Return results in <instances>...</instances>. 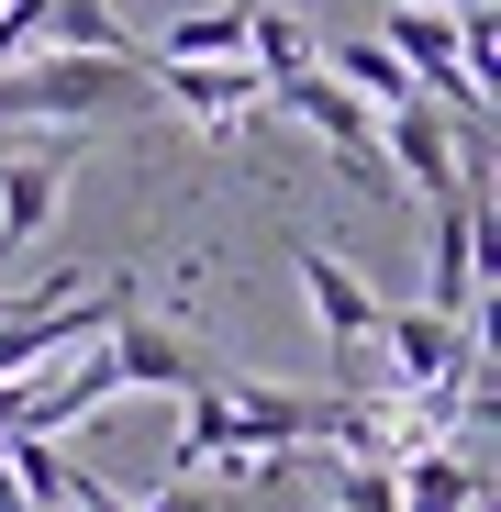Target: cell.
Returning <instances> with one entry per match:
<instances>
[{
  "label": "cell",
  "mask_w": 501,
  "mask_h": 512,
  "mask_svg": "<svg viewBox=\"0 0 501 512\" xmlns=\"http://www.w3.org/2000/svg\"><path fill=\"white\" fill-rule=\"evenodd\" d=\"M223 423H234V446H279L301 457L323 435V390H279V379H223Z\"/></svg>",
  "instance_id": "8"
},
{
  "label": "cell",
  "mask_w": 501,
  "mask_h": 512,
  "mask_svg": "<svg viewBox=\"0 0 501 512\" xmlns=\"http://www.w3.org/2000/svg\"><path fill=\"white\" fill-rule=\"evenodd\" d=\"M323 67H334V78H346V90H357V101H379V112H390V101H412V67H401V56H390L379 34H357V45H334Z\"/></svg>",
  "instance_id": "13"
},
{
  "label": "cell",
  "mask_w": 501,
  "mask_h": 512,
  "mask_svg": "<svg viewBox=\"0 0 501 512\" xmlns=\"http://www.w3.org/2000/svg\"><path fill=\"white\" fill-rule=\"evenodd\" d=\"M479 290H490V201L479 190H446L435 201V234H424V312L479 323Z\"/></svg>",
  "instance_id": "3"
},
{
  "label": "cell",
  "mask_w": 501,
  "mask_h": 512,
  "mask_svg": "<svg viewBox=\"0 0 501 512\" xmlns=\"http://www.w3.org/2000/svg\"><path fill=\"white\" fill-rule=\"evenodd\" d=\"M112 112H156V67H145V56L34 45V56H12V67H0V123L78 134V123H112Z\"/></svg>",
  "instance_id": "1"
},
{
  "label": "cell",
  "mask_w": 501,
  "mask_h": 512,
  "mask_svg": "<svg viewBox=\"0 0 501 512\" xmlns=\"http://www.w3.org/2000/svg\"><path fill=\"white\" fill-rule=\"evenodd\" d=\"M45 45H90V56H145V34L112 0H45Z\"/></svg>",
  "instance_id": "11"
},
{
  "label": "cell",
  "mask_w": 501,
  "mask_h": 512,
  "mask_svg": "<svg viewBox=\"0 0 501 512\" xmlns=\"http://www.w3.org/2000/svg\"><path fill=\"white\" fill-rule=\"evenodd\" d=\"M479 446L490 435H412L390 457V501L401 512H479V490H490V457Z\"/></svg>",
  "instance_id": "4"
},
{
  "label": "cell",
  "mask_w": 501,
  "mask_h": 512,
  "mask_svg": "<svg viewBox=\"0 0 501 512\" xmlns=\"http://www.w3.org/2000/svg\"><path fill=\"white\" fill-rule=\"evenodd\" d=\"M45 290H56V279H45ZM23 301H34V290H0V312H23Z\"/></svg>",
  "instance_id": "17"
},
{
  "label": "cell",
  "mask_w": 501,
  "mask_h": 512,
  "mask_svg": "<svg viewBox=\"0 0 501 512\" xmlns=\"http://www.w3.org/2000/svg\"><path fill=\"white\" fill-rule=\"evenodd\" d=\"M223 357H201L190 334H167V323H145V312H112V379L123 390H190V379H212Z\"/></svg>",
  "instance_id": "9"
},
{
  "label": "cell",
  "mask_w": 501,
  "mask_h": 512,
  "mask_svg": "<svg viewBox=\"0 0 501 512\" xmlns=\"http://www.w3.org/2000/svg\"><path fill=\"white\" fill-rule=\"evenodd\" d=\"M334 512H401V501H390V457H357V468H346V501H334Z\"/></svg>",
  "instance_id": "15"
},
{
  "label": "cell",
  "mask_w": 501,
  "mask_h": 512,
  "mask_svg": "<svg viewBox=\"0 0 501 512\" xmlns=\"http://www.w3.org/2000/svg\"><path fill=\"white\" fill-rule=\"evenodd\" d=\"M268 101H279L290 123H312L334 156H346V179H357V190H390V167H379V112H368V101H357L323 56H312V67H290V78H268Z\"/></svg>",
  "instance_id": "2"
},
{
  "label": "cell",
  "mask_w": 501,
  "mask_h": 512,
  "mask_svg": "<svg viewBox=\"0 0 501 512\" xmlns=\"http://www.w3.org/2000/svg\"><path fill=\"white\" fill-rule=\"evenodd\" d=\"M56 212H67V156H56V145H34V156L0 167V268H23V245H34Z\"/></svg>",
  "instance_id": "10"
},
{
  "label": "cell",
  "mask_w": 501,
  "mask_h": 512,
  "mask_svg": "<svg viewBox=\"0 0 501 512\" xmlns=\"http://www.w3.org/2000/svg\"><path fill=\"white\" fill-rule=\"evenodd\" d=\"M290 268H301V290H312V312H323V334H334V357H368L390 301H379V290H368L334 245H312V234H290Z\"/></svg>",
  "instance_id": "6"
},
{
  "label": "cell",
  "mask_w": 501,
  "mask_h": 512,
  "mask_svg": "<svg viewBox=\"0 0 501 512\" xmlns=\"http://www.w3.org/2000/svg\"><path fill=\"white\" fill-rule=\"evenodd\" d=\"M468 346H479V323H457V312H379V346L368 357H390V379L401 390H435V379H457L468 368Z\"/></svg>",
  "instance_id": "7"
},
{
  "label": "cell",
  "mask_w": 501,
  "mask_h": 512,
  "mask_svg": "<svg viewBox=\"0 0 501 512\" xmlns=\"http://www.w3.org/2000/svg\"><path fill=\"white\" fill-rule=\"evenodd\" d=\"M156 56H245V0H234V12H179V23L145 45V67Z\"/></svg>",
  "instance_id": "14"
},
{
  "label": "cell",
  "mask_w": 501,
  "mask_h": 512,
  "mask_svg": "<svg viewBox=\"0 0 501 512\" xmlns=\"http://www.w3.org/2000/svg\"><path fill=\"white\" fill-rule=\"evenodd\" d=\"M134 512H212V490H201V479H167V490H145Z\"/></svg>",
  "instance_id": "16"
},
{
  "label": "cell",
  "mask_w": 501,
  "mask_h": 512,
  "mask_svg": "<svg viewBox=\"0 0 501 512\" xmlns=\"http://www.w3.org/2000/svg\"><path fill=\"white\" fill-rule=\"evenodd\" d=\"M323 45H312V23H290V12H268V0H245V67L257 78H290V67H312Z\"/></svg>",
  "instance_id": "12"
},
{
  "label": "cell",
  "mask_w": 501,
  "mask_h": 512,
  "mask_svg": "<svg viewBox=\"0 0 501 512\" xmlns=\"http://www.w3.org/2000/svg\"><path fill=\"white\" fill-rule=\"evenodd\" d=\"M156 101L190 112V123H212V134H234V123L268 112V78L245 56H156Z\"/></svg>",
  "instance_id": "5"
}]
</instances>
